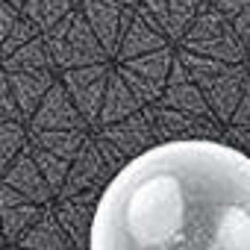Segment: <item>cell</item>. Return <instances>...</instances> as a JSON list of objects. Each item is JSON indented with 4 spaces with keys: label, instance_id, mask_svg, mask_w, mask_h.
Wrapping results in <instances>:
<instances>
[{
    "label": "cell",
    "instance_id": "1",
    "mask_svg": "<svg viewBox=\"0 0 250 250\" xmlns=\"http://www.w3.org/2000/svg\"><path fill=\"white\" fill-rule=\"evenodd\" d=\"M88 250H250V156L209 139L139 153L103 188Z\"/></svg>",
    "mask_w": 250,
    "mask_h": 250
}]
</instances>
